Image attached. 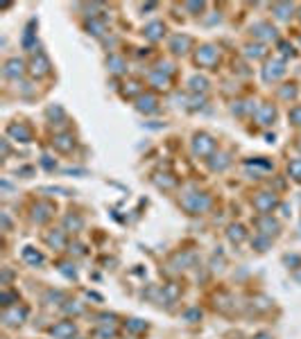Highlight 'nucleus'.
Returning a JSON list of instances; mask_svg holds the SVG:
<instances>
[]
</instances>
